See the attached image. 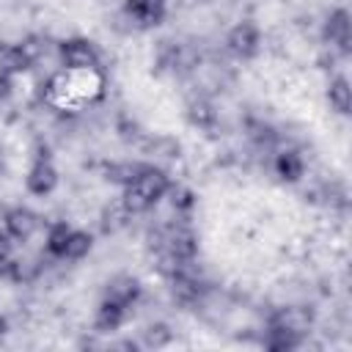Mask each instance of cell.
Segmentation results:
<instances>
[{"instance_id":"cell-3","label":"cell","mask_w":352,"mask_h":352,"mask_svg":"<svg viewBox=\"0 0 352 352\" xmlns=\"http://www.w3.org/2000/svg\"><path fill=\"white\" fill-rule=\"evenodd\" d=\"M226 50L239 60H253L261 52V28L253 19L236 22L226 33Z\"/></svg>"},{"instance_id":"cell-5","label":"cell","mask_w":352,"mask_h":352,"mask_svg":"<svg viewBox=\"0 0 352 352\" xmlns=\"http://www.w3.org/2000/svg\"><path fill=\"white\" fill-rule=\"evenodd\" d=\"M322 38L336 47L341 55L349 52V41H352V16L346 8H333L324 22H322Z\"/></svg>"},{"instance_id":"cell-17","label":"cell","mask_w":352,"mask_h":352,"mask_svg":"<svg viewBox=\"0 0 352 352\" xmlns=\"http://www.w3.org/2000/svg\"><path fill=\"white\" fill-rule=\"evenodd\" d=\"M69 231L72 226L58 220L47 228V236H44V250L52 256V258H63V248H66V239H69Z\"/></svg>"},{"instance_id":"cell-18","label":"cell","mask_w":352,"mask_h":352,"mask_svg":"<svg viewBox=\"0 0 352 352\" xmlns=\"http://www.w3.org/2000/svg\"><path fill=\"white\" fill-rule=\"evenodd\" d=\"M146 162H113L110 168H107V182H113V184H118V187H126L135 176H138V170L143 168Z\"/></svg>"},{"instance_id":"cell-1","label":"cell","mask_w":352,"mask_h":352,"mask_svg":"<svg viewBox=\"0 0 352 352\" xmlns=\"http://www.w3.org/2000/svg\"><path fill=\"white\" fill-rule=\"evenodd\" d=\"M170 176L160 165L146 162L138 176L126 187H121V204L129 214H146L170 192Z\"/></svg>"},{"instance_id":"cell-10","label":"cell","mask_w":352,"mask_h":352,"mask_svg":"<svg viewBox=\"0 0 352 352\" xmlns=\"http://www.w3.org/2000/svg\"><path fill=\"white\" fill-rule=\"evenodd\" d=\"M126 316H129V308H124V305L102 297L99 305H96V311H94V330L96 333H116L118 327H124Z\"/></svg>"},{"instance_id":"cell-4","label":"cell","mask_w":352,"mask_h":352,"mask_svg":"<svg viewBox=\"0 0 352 352\" xmlns=\"http://www.w3.org/2000/svg\"><path fill=\"white\" fill-rule=\"evenodd\" d=\"M58 182H60V173H58L55 162L47 157V151L38 154V157L33 160V165L28 168V173H25V190H28L30 195H36V198L52 195V192L58 190Z\"/></svg>"},{"instance_id":"cell-11","label":"cell","mask_w":352,"mask_h":352,"mask_svg":"<svg viewBox=\"0 0 352 352\" xmlns=\"http://www.w3.org/2000/svg\"><path fill=\"white\" fill-rule=\"evenodd\" d=\"M33 66V52L28 44H6L0 50V72L8 77H19L25 72H30Z\"/></svg>"},{"instance_id":"cell-9","label":"cell","mask_w":352,"mask_h":352,"mask_svg":"<svg viewBox=\"0 0 352 352\" xmlns=\"http://www.w3.org/2000/svg\"><path fill=\"white\" fill-rule=\"evenodd\" d=\"M140 294H143V286H140V280H138L135 275H129V272L113 275V278L104 283V289H102V297H104V300H113V302H118V305H124V308H132V305L140 300Z\"/></svg>"},{"instance_id":"cell-15","label":"cell","mask_w":352,"mask_h":352,"mask_svg":"<svg viewBox=\"0 0 352 352\" xmlns=\"http://www.w3.org/2000/svg\"><path fill=\"white\" fill-rule=\"evenodd\" d=\"M143 349H162V346H170L173 344V330L168 322H148L143 330H140V341H138Z\"/></svg>"},{"instance_id":"cell-7","label":"cell","mask_w":352,"mask_h":352,"mask_svg":"<svg viewBox=\"0 0 352 352\" xmlns=\"http://www.w3.org/2000/svg\"><path fill=\"white\" fill-rule=\"evenodd\" d=\"M38 226H41V217L30 206H22V204L19 206H11L6 212V217H3V228L8 231V236L14 242H28L38 231Z\"/></svg>"},{"instance_id":"cell-19","label":"cell","mask_w":352,"mask_h":352,"mask_svg":"<svg viewBox=\"0 0 352 352\" xmlns=\"http://www.w3.org/2000/svg\"><path fill=\"white\" fill-rule=\"evenodd\" d=\"M14 245H16V242H14V239L8 236V231L3 228V231H0V261H6L8 256H14Z\"/></svg>"},{"instance_id":"cell-13","label":"cell","mask_w":352,"mask_h":352,"mask_svg":"<svg viewBox=\"0 0 352 352\" xmlns=\"http://www.w3.org/2000/svg\"><path fill=\"white\" fill-rule=\"evenodd\" d=\"M324 96H327V104H330L338 116H349V110H352V88H349L346 74H336V77H330Z\"/></svg>"},{"instance_id":"cell-6","label":"cell","mask_w":352,"mask_h":352,"mask_svg":"<svg viewBox=\"0 0 352 352\" xmlns=\"http://www.w3.org/2000/svg\"><path fill=\"white\" fill-rule=\"evenodd\" d=\"M305 341V333L294 330L292 324H286L283 319H278L275 314L270 316L267 322V330H264V346L270 352H292V349H300Z\"/></svg>"},{"instance_id":"cell-8","label":"cell","mask_w":352,"mask_h":352,"mask_svg":"<svg viewBox=\"0 0 352 352\" xmlns=\"http://www.w3.org/2000/svg\"><path fill=\"white\" fill-rule=\"evenodd\" d=\"M168 14V0H124V16L138 28H157Z\"/></svg>"},{"instance_id":"cell-21","label":"cell","mask_w":352,"mask_h":352,"mask_svg":"<svg viewBox=\"0 0 352 352\" xmlns=\"http://www.w3.org/2000/svg\"><path fill=\"white\" fill-rule=\"evenodd\" d=\"M6 333H8V319H6L3 314H0V338H3Z\"/></svg>"},{"instance_id":"cell-14","label":"cell","mask_w":352,"mask_h":352,"mask_svg":"<svg viewBox=\"0 0 352 352\" xmlns=\"http://www.w3.org/2000/svg\"><path fill=\"white\" fill-rule=\"evenodd\" d=\"M184 116H187V121H190L192 126H198V129H212V126L217 124V110H214V104H212L209 99H204V96L190 99L187 107H184Z\"/></svg>"},{"instance_id":"cell-2","label":"cell","mask_w":352,"mask_h":352,"mask_svg":"<svg viewBox=\"0 0 352 352\" xmlns=\"http://www.w3.org/2000/svg\"><path fill=\"white\" fill-rule=\"evenodd\" d=\"M58 58L63 72H99L102 52L88 36H69L58 44Z\"/></svg>"},{"instance_id":"cell-12","label":"cell","mask_w":352,"mask_h":352,"mask_svg":"<svg viewBox=\"0 0 352 352\" xmlns=\"http://www.w3.org/2000/svg\"><path fill=\"white\" fill-rule=\"evenodd\" d=\"M272 170H275V176H278L280 182L294 184V182H300V179L305 176V160H302L300 151H294V148H283V151L275 154V160H272Z\"/></svg>"},{"instance_id":"cell-16","label":"cell","mask_w":352,"mask_h":352,"mask_svg":"<svg viewBox=\"0 0 352 352\" xmlns=\"http://www.w3.org/2000/svg\"><path fill=\"white\" fill-rule=\"evenodd\" d=\"M91 250H94V234H88L82 228H72L66 248H63V261H82Z\"/></svg>"},{"instance_id":"cell-20","label":"cell","mask_w":352,"mask_h":352,"mask_svg":"<svg viewBox=\"0 0 352 352\" xmlns=\"http://www.w3.org/2000/svg\"><path fill=\"white\" fill-rule=\"evenodd\" d=\"M11 94H14V77H8V74L0 72V102H6Z\"/></svg>"}]
</instances>
